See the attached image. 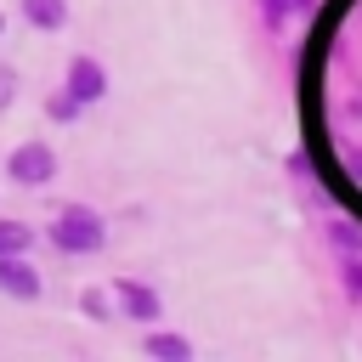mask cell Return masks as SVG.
<instances>
[{
  "mask_svg": "<svg viewBox=\"0 0 362 362\" xmlns=\"http://www.w3.org/2000/svg\"><path fill=\"white\" fill-rule=\"evenodd\" d=\"M45 238H51L62 255H96V249L107 243V221H102L90 204H62Z\"/></svg>",
  "mask_w": 362,
  "mask_h": 362,
  "instance_id": "6da1fadb",
  "label": "cell"
},
{
  "mask_svg": "<svg viewBox=\"0 0 362 362\" xmlns=\"http://www.w3.org/2000/svg\"><path fill=\"white\" fill-rule=\"evenodd\" d=\"M6 175H11L17 187H51V181H57V153H51L45 141H23V147H11Z\"/></svg>",
  "mask_w": 362,
  "mask_h": 362,
  "instance_id": "7a4b0ae2",
  "label": "cell"
},
{
  "mask_svg": "<svg viewBox=\"0 0 362 362\" xmlns=\"http://www.w3.org/2000/svg\"><path fill=\"white\" fill-rule=\"evenodd\" d=\"M113 305L130 317V322H158L164 317V300H158V288H147V283H136V277H113Z\"/></svg>",
  "mask_w": 362,
  "mask_h": 362,
  "instance_id": "3957f363",
  "label": "cell"
},
{
  "mask_svg": "<svg viewBox=\"0 0 362 362\" xmlns=\"http://www.w3.org/2000/svg\"><path fill=\"white\" fill-rule=\"evenodd\" d=\"M62 90H68L74 102H85V107H90V102H102V96H107V74H102V62H96V57H74V62H68Z\"/></svg>",
  "mask_w": 362,
  "mask_h": 362,
  "instance_id": "277c9868",
  "label": "cell"
},
{
  "mask_svg": "<svg viewBox=\"0 0 362 362\" xmlns=\"http://www.w3.org/2000/svg\"><path fill=\"white\" fill-rule=\"evenodd\" d=\"M40 272H34V260L28 255H0V294H11V300H40Z\"/></svg>",
  "mask_w": 362,
  "mask_h": 362,
  "instance_id": "5b68a950",
  "label": "cell"
},
{
  "mask_svg": "<svg viewBox=\"0 0 362 362\" xmlns=\"http://www.w3.org/2000/svg\"><path fill=\"white\" fill-rule=\"evenodd\" d=\"M141 351H147V356H158V362H192V339L164 334V328H153V334L141 339Z\"/></svg>",
  "mask_w": 362,
  "mask_h": 362,
  "instance_id": "8992f818",
  "label": "cell"
},
{
  "mask_svg": "<svg viewBox=\"0 0 362 362\" xmlns=\"http://www.w3.org/2000/svg\"><path fill=\"white\" fill-rule=\"evenodd\" d=\"M23 17H28L34 28L57 34V28H68V0H23Z\"/></svg>",
  "mask_w": 362,
  "mask_h": 362,
  "instance_id": "52a82bcc",
  "label": "cell"
},
{
  "mask_svg": "<svg viewBox=\"0 0 362 362\" xmlns=\"http://www.w3.org/2000/svg\"><path fill=\"white\" fill-rule=\"evenodd\" d=\"M28 249H34V226L0 221V255H28Z\"/></svg>",
  "mask_w": 362,
  "mask_h": 362,
  "instance_id": "ba28073f",
  "label": "cell"
},
{
  "mask_svg": "<svg viewBox=\"0 0 362 362\" xmlns=\"http://www.w3.org/2000/svg\"><path fill=\"white\" fill-rule=\"evenodd\" d=\"M79 311H85L90 322H107V317H113V300H107V288H85V294H79Z\"/></svg>",
  "mask_w": 362,
  "mask_h": 362,
  "instance_id": "9c48e42d",
  "label": "cell"
},
{
  "mask_svg": "<svg viewBox=\"0 0 362 362\" xmlns=\"http://www.w3.org/2000/svg\"><path fill=\"white\" fill-rule=\"evenodd\" d=\"M45 113H51V119H57V124H74V119H79V113H85V102H74V96H68V90H57V96H51V102H45Z\"/></svg>",
  "mask_w": 362,
  "mask_h": 362,
  "instance_id": "30bf717a",
  "label": "cell"
},
{
  "mask_svg": "<svg viewBox=\"0 0 362 362\" xmlns=\"http://www.w3.org/2000/svg\"><path fill=\"white\" fill-rule=\"evenodd\" d=\"M11 96H17V68L0 62V107H11Z\"/></svg>",
  "mask_w": 362,
  "mask_h": 362,
  "instance_id": "8fae6325",
  "label": "cell"
},
{
  "mask_svg": "<svg viewBox=\"0 0 362 362\" xmlns=\"http://www.w3.org/2000/svg\"><path fill=\"white\" fill-rule=\"evenodd\" d=\"M305 6H311V0H266L272 17H294V11H305Z\"/></svg>",
  "mask_w": 362,
  "mask_h": 362,
  "instance_id": "7c38bea8",
  "label": "cell"
},
{
  "mask_svg": "<svg viewBox=\"0 0 362 362\" xmlns=\"http://www.w3.org/2000/svg\"><path fill=\"white\" fill-rule=\"evenodd\" d=\"M0 28H6V17H0Z\"/></svg>",
  "mask_w": 362,
  "mask_h": 362,
  "instance_id": "4fadbf2b",
  "label": "cell"
}]
</instances>
